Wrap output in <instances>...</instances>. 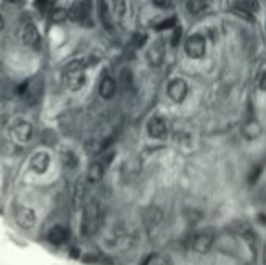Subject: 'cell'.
<instances>
[{"instance_id":"obj_3","label":"cell","mask_w":266,"mask_h":265,"mask_svg":"<svg viewBox=\"0 0 266 265\" xmlns=\"http://www.w3.org/2000/svg\"><path fill=\"white\" fill-rule=\"evenodd\" d=\"M214 240H215V237L210 231H200V232H196V234L192 235L190 246L196 251V253L204 254V253H207V251L212 249Z\"/></svg>"},{"instance_id":"obj_15","label":"cell","mask_w":266,"mask_h":265,"mask_svg":"<svg viewBox=\"0 0 266 265\" xmlns=\"http://www.w3.org/2000/svg\"><path fill=\"white\" fill-rule=\"evenodd\" d=\"M116 89H117L116 81L112 80L110 77H104L102 80V83H100V95L103 97L104 100L112 99V97H114V94H116Z\"/></svg>"},{"instance_id":"obj_12","label":"cell","mask_w":266,"mask_h":265,"mask_svg":"<svg viewBox=\"0 0 266 265\" xmlns=\"http://www.w3.org/2000/svg\"><path fill=\"white\" fill-rule=\"evenodd\" d=\"M86 16H88V5L82 0H75L67 10V18L72 19L74 22H81L86 19Z\"/></svg>"},{"instance_id":"obj_25","label":"cell","mask_w":266,"mask_h":265,"mask_svg":"<svg viewBox=\"0 0 266 265\" xmlns=\"http://www.w3.org/2000/svg\"><path fill=\"white\" fill-rule=\"evenodd\" d=\"M174 33H173V36H172V44L176 47L178 44H179V39H180V33H182V30H180V25L179 24H176L174 27Z\"/></svg>"},{"instance_id":"obj_13","label":"cell","mask_w":266,"mask_h":265,"mask_svg":"<svg viewBox=\"0 0 266 265\" xmlns=\"http://www.w3.org/2000/svg\"><path fill=\"white\" fill-rule=\"evenodd\" d=\"M47 239L52 245H56V246L64 245L68 240V229L61 225H56L48 231Z\"/></svg>"},{"instance_id":"obj_8","label":"cell","mask_w":266,"mask_h":265,"mask_svg":"<svg viewBox=\"0 0 266 265\" xmlns=\"http://www.w3.org/2000/svg\"><path fill=\"white\" fill-rule=\"evenodd\" d=\"M22 41L26 47L30 49H39L40 47V35L36 29V25L28 22L22 29Z\"/></svg>"},{"instance_id":"obj_9","label":"cell","mask_w":266,"mask_h":265,"mask_svg":"<svg viewBox=\"0 0 266 265\" xmlns=\"http://www.w3.org/2000/svg\"><path fill=\"white\" fill-rule=\"evenodd\" d=\"M146 60L150 63V66L152 67H159L164 60H165V46L162 41H156L150 49H148V53H146Z\"/></svg>"},{"instance_id":"obj_2","label":"cell","mask_w":266,"mask_h":265,"mask_svg":"<svg viewBox=\"0 0 266 265\" xmlns=\"http://www.w3.org/2000/svg\"><path fill=\"white\" fill-rule=\"evenodd\" d=\"M100 218H102V211L96 201H90L84 207L82 214V223H81V231L84 235L94 234L98 226H100Z\"/></svg>"},{"instance_id":"obj_24","label":"cell","mask_w":266,"mask_h":265,"mask_svg":"<svg viewBox=\"0 0 266 265\" xmlns=\"http://www.w3.org/2000/svg\"><path fill=\"white\" fill-rule=\"evenodd\" d=\"M178 24L176 18H170V19H166V21H162L160 24L156 25V29L158 30H165V29H173V27Z\"/></svg>"},{"instance_id":"obj_7","label":"cell","mask_w":266,"mask_h":265,"mask_svg":"<svg viewBox=\"0 0 266 265\" xmlns=\"http://www.w3.org/2000/svg\"><path fill=\"white\" fill-rule=\"evenodd\" d=\"M14 218H16V223L24 228V229H32L36 225V212L32 207H25V206H19L16 209V214H14Z\"/></svg>"},{"instance_id":"obj_22","label":"cell","mask_w":266,"mask_h":265,"mask_svg":"<svg viewBox=\"0 0 266 265\" xmlns=\"http://www.w3.org/2000/svg\"><path fill=\"white\" fill-rule=\"evenodd\" d=\"M112 13L116 18L122 19L126 15V0H112Z\"/></svg>"},{"instance_id":"obj_27","label":"cell","mask_w":266,"mask_h":265,"mask_svg":"<svg viewBox=\"0 0 266 265\" xmlns=\"http://www.w3.org/2000/svg\"><path fill=\"white\" fill-rule=\"evenodd\" d=\"M145 41H146V33H138L136 36V46L137 47H142L145 44Z\"/></svg>"},{"instance_id":"obj_5","label":"cell","mask_w":266,"mask_h":265,"mask_svg":"<svg viewBox=\"0 0 266 265\" xmlns=\"http://www.w3.org/2000/svg\"><path fill=\"white\" fill-rule=\"evenodd\" d=\"M10 133L16 142L25 144L28 141H32V137H33V125L26 120H18L12 123Z\"/></svg>"},{"instance_id":"obj_16","label":"cell","mask_w":266,"mask_h":265,"mask_svg":"<svg viewBox=\"0 0 266 265\" xmlns=\"http://www.w3.org/2000/svg\"><path fill=\"white\" fill-rule=\"evenodd\" d=\"M104 170H106V169L102 165V162H94V164H90L89 169H88V173H86L88 181H89V183H92V184L98 183V181L103 178Z\"/></svg>"},{"instance_id":"obj_28","label":"cell","mask_w":266,"mask_h":265,"mask_svg":"<svg viewBox=\"0 0 266 265\" xmlns=\"http://www.w3.org/2000/svg\"><path fill=\"white\" fill-rule=\"evenodd\" d=\"M4 25H5V22H4V18H2V16H0V30H2V29H4Z\"/></svg>"},{"instance_id":"obj_1","label":"cell","mask_w":266,"mask_h":265,"mask_svg":"<svg viewBox=\"0 0 266 265\" xmlns=\"http://www.w3.org/2000/svg\"><path fill=\"white\" fill-rule=\"evenodd\" d=\"M64 80L66 86L70 91H80L86 85V64L80 60L70 61L64 67Z\"/></svg>"},{"instance_id":"obj_26","label":"cell","mask_w":266,"mask_h":265,"mask_svg":"<svg viewBox=\"0 0 266 265\" xmlns=\"http://www.w3.org/2000/svg\"><path fill=\"white\" fill-rule=\"evenodd\" d=\"M152 4L159 8H168V7H172L173 0H152Z\"/></svg>"},{"instance_id":"obj_6","label":"cell","mask_w":266,"mask_h":265,"mask_svg":"<svg viewBox=\"0 0 266 265\" xmlns=\"http://www.w3.org/2000/svg\"><path fill=\"white\" fill-rule=\"evenodd\" d=\"M166 92H168V97H170L174 103H182L187 97L188 86L182 78H174L170 81V85L166 88Z\"/></svg>"},{"instance_id":"obj_19","label":"cell","mask_w":266,"mask_h":265,"mask_svg":"<svg viewBox=\"0 0 266 265\" xmlns=\"http://www.w3.org/2000/svg\"><path fill=\"white\" fill-rule=\"evenodd\" d=\"M206 0H187V11L192 16H198L206 10Z\"/></svg>"},{"instance_id":"obj_10","label":"cell","mask_w":266,"mask_h":265,"mask_svg":"<svg viewBox=\"0 0 266 265\" xmlns=\"http://www.w3.org/2000/svg\"><path fill=\"white\" fill-rule=\"evenodd\" d=\"M148 134L154 139H164L168 134L166 122L162 117H152L148 122Z\"/></svg>"},{"instance_id":"obj_21","label":"cell","mask_w":266,"mask_h":265,"mask_svg":"<svg viewBox=\"0 0 266 265\" xmlns=\"http://www.w3.org/2000/svg\"><path fill=\"white\" fill-rule=\"evenodd\" d=\"M50 19H52V22H54V24H62L66 19H67V10H64V8H53L50 13Z\"/></svg>"},{"instance_id":"obj_20","label":"cell","mask_w":266,"mask_h":265,"mask_svg":"<svg viewBox=\"0 0 266 265\" xmlns=\"http://www.w3.org/2000/svg\"><path fill=\"white\" fill-rule=\"evenodd\" d=\"M54 4H56V0H34V7L40 15H48L54 8Z\"/></svg>"},{"instance_id":"obj_4","label":"cell","mask_w":266,"mask_h":265,"mask_svg":"<svg viewBox=\"0 0 266 265\" xmlns=\"http://www.w3.org/2000/svg\"><path fill=\"white\" fill-rule=\"evenodd\" d=\"M186 53L192 60H200L206 53V39L201 35H192L186 41Z\"/></svg>"},{"instance_id":"obj_11","label":"cell","mask_w":266,"mask_h":265,"mask_svg":"<svg viewBox=\"0 0 266 265\" xmlns=\"http://www.w3.org/2000/svg\"><path fill=\"white\" fill-rule=\"evenodd\" d=\"M48 165H50V156H48V153H46V151H38L36 155H33V158L30 159L32 170L39 173V175L46 173L47 169H48Z\"/></svg>"},{"instance_id":"obj_18","label":"cell","mask_w":266,"mask_h":265,"mask_svg":"<svg viewBox=\"0 0 266 265\" xmlns=\"http://www.w3.org/2000/svg\"><path fill=\"white\" fill-rule=\"evenodd\" d=\"M146 225L150 229L152 228H156L158 225H160V221H162V211L158 207H151L150 211L146 212Z\"/></svg>"},{"instance_id":"obj_29","label":"cell","mask_w":266,"mask_h":265,"mask_svg":"<svg viewBox=\"0 0 266 265\" xmlns=\"http://www.w3.org/2000/svg\"><path fill=\"white\" fill-rule=\"evenodd\" d=\"M8 2H11V4H19L20 0H8Z\"/></svg>"},{"instance_id":"obj_23","label":"cell","mask_w":266,"mask_h":265,"mask_svg":"<svg viewBox=\"0 0 266 265\" xmlns=\"http://www.w3.org/2000/svg\"><path fill=\"white\" fill-rule=\"evenodd\" d=\"M76 162H78V159H76V156L74 155L72 151H64L62 153V164L66 167H68V169H74V167L76 165Z\"/></svg>"},{"instance_id":"obj_17","label":"cell","mask_w":266,"mask_h":265,"mask_svg":"<svg viewBox=\"0 0 266 265\" xmlns=\"http://www.w3.org/2000/svg\"><path fill=\"white\" fill-rule=\"evenodd\" d=\"M243 134L249 139V141H252V139H257V137L262 134V127H260V123H258L257 120H250L249 123L244 125Z\"/></svg>"},{"instance_id":"obj_14","label":"cell","mask_w":266,"mask_h":265,"mask_svg":"<svg viewBox=\"0 0 266 265\" xmlns=\"http://www.w3.org/2000/svg\"><path fill=\"white\" fill-rule=\"evenodd\" d=\"M84 198H86V186H84V181L80 178L75 183V189H74V207L78 209L84 204Z\"/></svg>"}]
</instances>
